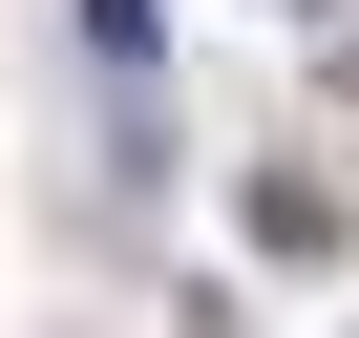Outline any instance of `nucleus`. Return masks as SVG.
Instances as JSON below:
<instances>
[{"label": "nucleus", "instance_id": "obj_1", "mask_svg": "<svg viewBox=\"0 0 359 338\" xmlns=\"http://www.w3.org/2000/svg\"><path fill=\"white\" fill-rule=\"evenodd\" d=\"M254 254H338V191L317 169H254Z\"/></svg>", "mask_w": 359, "mask_h": 338}, {"label": "nucleus", "instance_id": "obj_2", "mask_svg": "<svg viewBox=\"0 0 359 338\" xmlns=\"http://www.w3.org/2000/svg\"><path fill=\"white\" fill-rule=\"evenodd\" d=\"M275 22H338V0H275Z\"/></svg>", "mask_w": 359, "mask_h": 338}]
</instances>
